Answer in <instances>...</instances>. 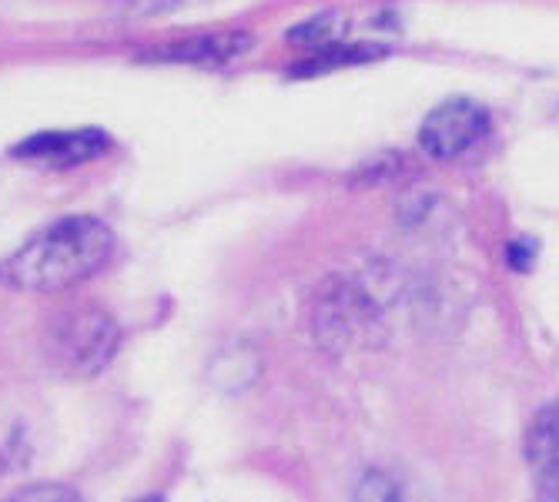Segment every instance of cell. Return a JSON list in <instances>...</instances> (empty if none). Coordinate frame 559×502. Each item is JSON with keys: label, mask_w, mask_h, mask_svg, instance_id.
<instances>
[{"label": "cell", "mask_w": 559, "mask_h": 502, "mask_svg": "<svg viewBox=\"0 0 559 502\" xmlns=\"http://www.w3.org/2000/svg\"><path fill=\"white\" fill-rule=\"evenodd\" d=\"M506 262H510L516 272L533 268V262H536V241H530V238L510 241V244H506Z\"/></svg>", "instance_id": "cell-13"}, {"label": "cell", "mask_w": 559, "mask_h": 502, "mask_svg": "<svg viewBox=\"0 0 559 502\" xmlns=\"http://www.w3.org/2000/svg\"><path fill=\"white\" fill-rule=\"evenodd\" d=\"M352 502H402V489L392 476L379 473V469H369L359 476L352 489Z\"/></svg>", "instance_id": "cell-9"}, {"label": "cell", "mask_w": 559, "mask_h": 502, "mask_svg": "<svg viewBox=\"0 0 559 502\" xmlns=\"http://www.w3.org/2000/svg\"><path fill=\"white\" fill-rule=\"evenodd\" d=\"M111 147V138L97 128L81 131H40L14 147V155L24 162L50 165V168H74L100 158Z\"/></svg>", "instance_id": "cell-5"}, {"label": "cell", "mask_w": 559, "mask_h": 502, "mask_svg": "<svg viewBox=\"0 0 559 502\" xmlns=\"http://www.w3.org/2000/svg\"><path fill=\"white\" fill-rule=\"evenodd\" d=\"M181 4H191V0H121V14H128V17H155V14L175 11Z\"/></svg>", "instance_id": "cell-12"}, {"label": "cell", "mask_w": 559, "mask_h": 502, "mask_svg": "<svg viewBox=\"0 0 559 502\" xmlns=\"http://www.w3.org/2000/svg\"><path fill=\"white\" fill-rule=\"evenodd\" d=\"M251 47L248 34H205V37H188V40H171L165 47L147 50V61L162 64H194V68H222L235 58H241Z\"/></svg>", "instance_id": "cell-6"}, {"label": "cell", "mask_w": 559, "mask_h": 502, "mask_svg": "<svg viewBox=\"0 0 559 502\" xmlns=\"http://www.w3.org/2000/svg\"><path fill=\"white\" fill-rule=\"evenodd\" d=\"M489 131V111L469 97H449L436 105L423 128H419V147L432 162H452L466 155L473 144H479Z\"/></svg>", "instance_id": "cell-4"}, {"label": "cell", "mask_w": 559, "mask_h": 502, "mask_svg": "<svg viewBox=\"0 0 559 502\" xmlns=\"http://www.w3.org/2000/svg\"><path fill=\"white\" fill-rule=\"evenodd\" d=\"M526 463L539 479L543 502H559V402H549L530 422Z\"/></svg>", "instance_id": "cell-7"}, {"label": "cell", "mask_w": 559, "mask_h": 502, "mask_svg": "<svg viewBox=\"0 0 559 502\" xmlns=\"http://www.w3.org/2000/svg\"><path fill=\"white\" fill-rule=\"evenodd\" d=\"M335 37H338V21H335V14L309 17L305 24H298V27L288 31V40H295L298 47H312V50H322V47L335 44Z\"/></svg>", "instance_id": "cell-10"}, {"label": "cell", "mask_w": 559, "mask_h": 502, "mask_svg": "<svg viewBox=\"0 0 559 502\" xmlns=\"http://www.w3.org/2000/svg\"><path fill=\"white\" fill-rule=\"evenodd\" d=\"M118 348V325L100 309H78L58 319L50 332V351L64 372L71 375H97Z\"/></svg>", "instance_id": "cell-3"}, {"label": "cell", "mask_w": 559, "mask_h": 502, "mask_svg": "<svg viewBox=\"0 0 559 502\" xmlns=\"http://www.w3.org/2000/svg\"><path fill=\"white\" fill-rule=\"evenodd\" d=\"M385 50L382 47H369V44H329L322 50H312L309 58L301 64L288 68L292 77H316V74H325V71H335V68H348V64H366V61H376L382 58Z\"/></svg>", "instance_id": "cell-8"}, {"label": "cell", "mask_w": 559, "mask_h": 502, "mask_svg": "<svg viewBox=\"0 0 559 502\" xmlns=\"http://www.w3.org/2000/svg\"><path fill=\"white\" fill-rule=\"evenodd\" d=\"M379 325L376 301L348 278H329L316 291L312 332L325 351H345L372 338Z\"/></svg>", "instance_id": "cell-2"}, {"label": "cell", "mask_w": 559, "mask_h": 502, "mask_svg": "<svg viewBox=\"0 0 559 502\" xmlns=\"http://www.w3.org/2000/svg\"><path fill=\"white\" fill-rule=\"evenodd\" d=\"M4 502H84L78 489L61 486V482H37V486H24L17 489L11 499Z\"/></svg>", "instance_id": "cell-11"}, {"label": "cell", "mask_w": 559, "mask_h": 502, "mask_svg": "<svg viewBox=\"0 0 559 502\" xmlns=\"http://www.w3.org/2000/svg\"><path fill=\"white\" fill-rule=\"evenodd\" d=\"M115 255V231L97 218H64L24 241L0 265V282L17 291H64L87 282Z\"/></svg>", "instance_id": "cell-1"}, {"label": "cell", "mask_w": 559, "mask_h": 502, "mask_svg": "<svg viewBox=\"0 0 559 502\" xmlns=\"http://www.w3.org/2000/svg\"><path fill=\"white\" fill-rule=\"evenodd\" d=\"M134 502H165L162 495H144V499H134Z\"/></svg>", "instance_id": "cell-14"}]
</instances>
